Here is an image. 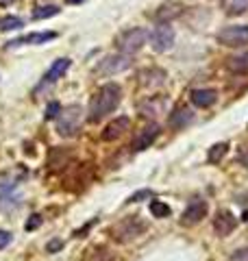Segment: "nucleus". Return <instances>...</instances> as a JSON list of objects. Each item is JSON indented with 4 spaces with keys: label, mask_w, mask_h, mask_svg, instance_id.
<instances>
[{
    "label": "nucleus",
    "mask_w": 248,
    "mask_h": 261,
    "mask_svg": "<svg viewBox=\"0 0 248 261\" xmlns=\"http://www.w3.org/2000/svg\"><path fill=\"white\" fill-rule=\"evenodd\" d=\"M122 100V90L118 83H105L103 87H98V92L92 96V103H90V111H87V120L92 124L105 120L109 113H113L118 109Z\"/></svg>",
    "instance_id": "1"
},
{
    "label": "nucleus",
    "mask_w": 248,
    "mask_h": 261,
    "mask_svg": "<svg viewBox=\"0 0 248 261\" xmlns=\"http://www.w3.org/2000/svg\"><path fill=\"white\" fill-rule=\"evenodd\" d=\"M146 229H148L146 220H142L140 215H129L109 227V237L118 244H129V242H133V239L142 237L146 233Z\"/></svg>",
    "instance_id": "2"
},
{
    "label": "nucleus",
    "mask_w": 248,
    "mask_h": 261,
    "mask_svg": "<svg viewBox=\"0 0 248 261\" xmlns=\"http://www.w3.org/2000/svg\"><path fill=\"white\" fill-rule=\"evenodd\" d=\"M83 107L81 105H68L61 107L59 115H57V133L61 137H74L81 128L83 122Z\"/></svg>",
    "instance_id": "3"
},
{
    "label": "nucleus",
    "mask_w": 248,
    "mask_h": 261,
    "mask_svg": "<svg viewBox=\"0 0 248 261\" xmlns=\"http://www.w3.org/2000/svg\"><path fill=\"white\" fill-rule=\"evenodd\" d=\"M131 55H124V53H115V55H107L98 61V65L94 68L98 76H115L120 72L129 70L131 68Z\"/></svg>",
    "instance_id": "4"
},
{
    "label": "nucleus",
    "mask_w": 248,
    "mask_h": 261,
    "mask_svg": "<svg viewBox=\"0 0 248 261\" xmlns=\"http://www.w3.org/2000/svg\"><path fill=\"white\" fill-rule=\"evenodd\" d=\"M148 35L150 33L146 31V28H129V31H124L118 37L120 53H124V55L140 53V50L146 46V41H148Z\"/></svg>",
    "instance_id": "5"
},
{
    "label": "nucleus",
    "mask_w": 248,
    "mask_h": 261,
    "mask_svg": "<svg viewBox=\"0 0 248 261\" xmlns=\"http://www.w3.org/2000/svg\"><path fill=\"white\" fill-rule=\"evenodd\" d=\"M218 41L227 48H244L248 46V24H231L218 31Z\"/></svg>",
    "instance_id": "6"
},
{
    "label": "nucleus",
    "mask_w": 248,
    "mask_h": 261,
    "mask_svg": "<svg viewBox=\"0 0 248 261\" xmlns=\"http://www.w3.org/2000/svg\"><path fill=\"white\" fill-rule=\"evenodd\" d=\"M148 39H150V46H152L155 53H168V50L174 46L177 35H174V28L170 24H157L150 31Z\"/></svg>",
    "instance_id": "7"
},
{
    "label": "nucleus",
    "mask_w": 248,
    "mask_h": 261,
    "mask_svg": "<svg viewBox=\"0 0 248 261\" xmlns=\"http://www.w3.org/2000/svg\"><path fill=\"white\" fill-rule=\"evenodd\" d=\"M159 133H161V126H159L157 122H150V124L142 126L140 130H135L133 142H131V150H133V152H142L146 148H150V144H155Z\"/></svg>",
    "instance_id": "8"
},
{
    "label": "nucleus",
    "mask_w": 248,
    "mask_h": 261,
    "mask_svg": "<svg viewBox=\"0 0 248 261\" xmlns=\"http://www.w3.org/2000/svg\"><path fill=\"white\" fill-rule=\"evenodd\" d=\"M209 211V205H207V200H202V198H192L187 202V207H185V211L181 213V224L183 227H196L202 218L207 215Z\"/></svg>",
    "instance_id": "9"
},
{
    "label": "nucleus",
    "mask_w": 248,
    "mask_h": 261,
    "mask_svg": "<svg viewBox=\"0 0 248 261\" xmlns=\"http://www.w3.org/2000/svg\"><path fill=\"white\" fill-rule=\"evenodd\" d=\"M127 130H131V118L120 115V118H115L113 122H109V124L105 126V130L100 133V140L103 142H115V140H120Z\"/></svg>",
    "instance_id": "10"
},
{
    "label": "nucleus",
    "mask_w": 248,
    "mask_h": 261,
    "mask_svg": "<svg viewBox=\"0 0 248 261\" xmlns=\"http://www.w3.org/2000/svg\"><path fill=\"white\" fill-rule=\"evenodd\" d=\"M57 37L55 31H42V33H28V35H22L18 39H11L7 41V48H18V46H39V44H46V41H53Z\"/></svg>",
    "instance_id": "11"
},
{
    "label": "nucleus",
    "mask_w": 248,
    "mask_h": 261,
    "mask_svg": "<svg viewBox=\"0 0 248 261\" xmlns=\"http://www.w3.org/2000/svg\"><path fill=\"white\" fill-rule=\"evenodd\" d=\"M237 227V218L233 215L229 209H222V211H218L216 220H214V231L218 237H229L233 231Z\"/></svg>",
    "instance_id": "12"
},
{
    "label": "nucleus",
    "mask_w": 248,
    "mask_h": 261,
    "mask_svg": "<svg viewBox=\"0 0 248 261\" xmlns=\"http://www.w3.org/2000/svg\"><path fill=\"white\" fill-rule=\"evenodd\" d=\"M166 70L161 68H146L140 72V85L144 90H157V87H161L166 83Z\"/></svg>",
    "instance_id": "13"
},
{
    "label": "nucleus",
    "mask_w": 248,
    "mask_h": 261,
    "mask_svg": "<svg viewBox=\"0 0 248 261\" xmlns=\"http://www.w3.org/2000/svg\"><path fill=\"white\" fill-rule=\"evenodd\" d=\"M192 122H194V111L189 107H174V111L168 115V126L174 130L185 128L187 124H192Z\"/></svg>",
    "instance_id": "14"
},
{
    "label": "nucleus",
    "mask_w": 248,
    "mask_h": 261,
    "mask_svg": "<svg viewBox=\"0 0 248 261\" xmlns=\"http://www.w3.org/2000/svg\"><path fill=\"white\" fill-rule=\"evenodd\" d=\"M189 98L198 109H209L218 103V92L214 87H202V90H194L189 94Z\"/></svg>",
    "instance_id": "15"
},
{
    "label": "nucleus",
    "mask_w": 248,
    "mask_h": 261,
    "mask_svg": "<svg viewBox=\"0 0 248 261\" xmlns=\"http://www.w3.org/2000/svg\"><path fill=\"white\" fill-rule=\"evenodd\" d=\"M72 61L68 59V57H63V59H57L53 65L48 68V72L44 74V83H57L59 78H63V74L70 70Z\"/></svg>",
    "instance_id": "16"
},
{
    "label": "nucleus",
    "mask_w": 248,
    "mask_h": 261,
    "mask_svg": "<svg viewBox=\"0 0 248 261\" xmlns=\"http://www.w3.org/2000/svg\"><path fill=\"white\" fill-rule=\"evenodd\" d=\"M181 5H177V3H166V5H161L157 9V13H155V20L159 22V24H170V20H174L177 16H181Z\"/></svg>",
    "instance_id": "17"
},
{
    "label": "nucleus",
    "mask_w": 248,
    "mask_h": 261,
    "mask_svg": "<svg viewBox=\"0 0 248 261\" xmlns=\"http://www.w3.org/2000/svg\"><path fill=\"white\" fill-rule=\"evenodd\" d=\"M227 70L233 72V74H246L248 72V53L229 57L227 59Z\"/></svg>",
    "instance_id": "18"
},
{
    "label": "nucleus",
    "mask_w": 248,
    "mask_h": 261,
    "mask_svg": "<svg viewBox=\"0 0 248 261\" xmlns=\"http://www.w3.org/2000/svg\"><path fill=\"white\" fill-rule=\"evenodd\" d=\"M140 111H142L144 118H155V115L163 113V100H161V98L150 96L148 103H144V105L140 107Z\"/></svg>",
    "instance_id": "19"
},
{
    "label": "nucleus",
    "mask_w": 248,
    "mask_h": 261,
    "mask_svg": "<svg viewBox=\"0 0 248 261\" xmlns=\"http://www.w3.org/2000/svg\"><path fill=\"white\" fill-rule=\"evenodd\" d=\"M222 9L227 16H242L248 11V0H222Z\"/></svg>",
    "instance_id": "20"
},
{
    "label": "nucleus",
    "mask_w": 248,
    "mask_h": 261,
    "mask_svg": "<svg viewBox=\"0 0 248 261\" xmlns=\"http://www.w3.org/2000/svg\"><path fill=\"white\" fill-rule=\"evenodd\" d=\"M227 152H229V144H227V142L214 144V146L209 148V152H207V161H209V163H220L222 159L227 157Z\"/></svg>",
    "instance_id": "21"
},
{
    "label": "nucleus",
    "mask_w": 248,
    "mask_h": 261,
    "mask_svg": "<svg viewBox=\"0 0 248 261\" xmlns=\"http://www.w3.org/2000/svg\"><path fill=\"white\" fill-rule=\"evenodd\" d=\"M59 7L57 5H44V7H37V9L33 11V20H48L53 16H59Z\"/></svg>",
    "instance_id": "22"
},
{
    "label": "nucleus",
    "mask_w": 248,
    "mask_h": 261,
    "mask_svg": "<svg viewBox=\"0 0 248 261\" xmlns=\"http://www.w3.org/2000/svg\"><path fill=\"white\" fill-rule=\"evenodd\" d=\"M24 26V20L18 18V16H5L0 18V31H18V28Z\"/></svg>",
    "instance_id": "23"
},
{
    "label": "nucleus",
    "mask_w": 248,
    "mask_h": 261,
    "mask_svg": "<svg viewBox=\"0 0 248 261\" xmlns=\"http://www.w3.org/2000/svg\"><path fill=\"white\" fill-rule=\"evenodd\" d=\"M111 259H113V255L105 248V246H96V248L90 250V259L87 261H111Z\"/></svg>",
    "instance_id": "24"
},
{
    "label": "nucleus",
    "mask_w": 248,
    "mask_h": 261,
    "mask_svg": "<svg viewBox=\"0 0 248 261\" xmlns=\"http://www.w3.org/2000/svg\"><path fill=\"white\" fill-rule=\"evenodd\" d=\"M150 213L155 218H168L170 215V207L163 200H150Z\"/></svg>",
    "instance_id": "25"
},
{
    "label": "nucleus",
    "mask_w": 248,
    "mask_h": 261,
    "mask_svg": "<svg viewBox=\"0 0 248 261\" xmlns=\"http://www.w3.org/2000/svg\"><path fill=\"white\" fill-rule=\"evenodd\" d=\"M152 198H155V192H152V190H140V192H135V194L129 196L127 205H131V202H142V200H152Z\"/></svg>",
    "instance_id": "26"
},
{
    "label": "nucleus",
    "mask_w": 248,
    "mask_h": 261,
    "mask_svg": "<svg viewBox=\"0 0 248 261\" xmlns=\"http://www.w3.org/2000/svg\"><path fill=\"white\" fill-rule=\"evenodd\" d=\"M61 111V105L53 100V103H48V107L44 109V120H57V115Z\"/></svg>",
    "instance_id": "27"
},
{
    "label": "nucleus",
    "mask_w": 248,
    "mask_h": 261,
    "mask_svg": "<svg viewBox=\"0 0 248 261\" xmlns=\"http://www.w3.org/2000/svg\"><path fill=\"white\" fill-rule=\"evenodd\" d=\"M42 222H44V218H42L39 213H33V215L26 220L24 229H26V231H35V229H39V227H42Z\"/></svg>",
    "instance_id": "28"
},
{
    "label": "nucleus",
    "mask_w": 248,
    "mask_h": 261,
    "mask_svg": "<svg viewBox=\"0 0 248 261\" xmlns=\"http://www.w3.org/2000/svg\"><path fill=\"white\" fill-rule=\"evenodd\" d=\"M63 248V239H50V242L46 244V252H59Z\"/></svg>",
    "instance_id": "29"
},
{
    "label": "nucleus",
    "mask_w": 248,
    "mask_h": 261,
    "mask_svg": "<svg viewBox=\"0 0 248 261\" xmlns=\"http://www.w3.org/2000/svg\"><path fill=\"white\" fill-rule=\"evenodd\" d=\"M229 261H248V246H246V248L235 250V252H233V255L229 257Z\"/></svg>",
    "instance_id": "30"
},
{
    "label": "nucleus",
    "mask_w": 248,
    "mask_h": 261,
    "mask_svg": "<svg viewBox=\"0 0 248 261\" xmlns=\"http://www.w3.org/2000/svg\"><path fill=\"white\" fill-rule=\"evenodd\" d=\"M11 239H13V235L9 233V231H3V229H0V250L7 248V246L11 244Z\"/></svg>",
    "instance_id": "31"
},
{
    "label": "nucleus",
    "mask_w": 248,
    "mask_h": 261,
    "mask_svg": "<svg viewBox=\"0 0 248 261\" xmlns=\"http://www.w3.org/2000/svg\"><path fill=\"white\" fill-rule=\"evenodd\" d=\"M237 159H239V163H242V165H246V168H248V148H244V150H239V155H237Z\"/></svg>",
    "instance_id": "32"
},
{
    "label": "nucleus",
    "mask_w": 248,
    "mask_h": 261,
    "mask_svg": "<svg viewBox=\"0 0 248 261\" xmlns=\"http://www.w3.org/2000/svg\"><path fill=\"white\" fill-rule=\"evenodd\" d=\"M13 0H0V7H7V5H11Z\"/></svg>",
    "instance_id": "33"
},
{
    "label": "nucleus",
    "mask_w": 248,
    "mask_h": 261,
    "mask_svg": "<svg viewBox=\"0 0 248 261\" xmlns=\"http://www.w3.org/2000/svg\"><path fill=\"white\" fill-rule=\"evenodd\" d=\"M70 5H78V3H85V0H68Z\"/></svg>",
    "instance_id": "34"
}]
</instances>
